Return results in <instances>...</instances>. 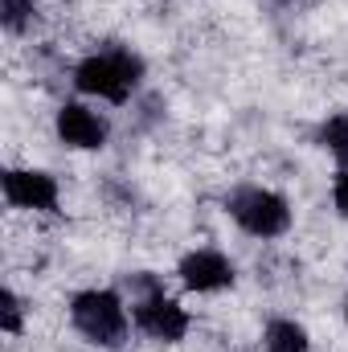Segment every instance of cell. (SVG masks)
I'll list each match as a JSON object with an SVG mask.
<instances>
[{
    "label": "cell",
    "instance_id": "4",
    "mask_svg": "<svg viewBox=\"0 0 348 352\" xmlns=\"http://www.w3.org/2000/svg\"><path fill=\"white\" fill-rule=\"evenodd\" d=\"M221 209H226V217H230L242 234H250V238H259V242L283 238V234L295 226L291 201H287L279 188H266V184H238V188H230V192L221 197Z\"/></svg>",
    "mask_w": 348,
    "mask_h": 352
},
{
    "label": "cell",
    "instance_id": "6",
    "mask_svg": "<svg viewBox=\"0 0 348 352\" xmlns=\"http://www.w3.org/2000/svg\"><path fill=\"white\" fill-rule=\"evenodd\" d=\"M54 135H58V144H66L74 152H102L107 140H111V123L98 111V102L66 98L54 115Z\"/></svg>",
    "mask_w": 348,
    "mask_h": 352
},
{
    "label": "cell",
    "instance_id": "1",
    "mask_svg": "<svg viewBox=\"0 0 348 352\" xmlns=\"http://www.w3.org/2000/svg\"><path fill=\"white\" fill-rule=\"evenodd\" d=\"M74 90L90 102H107V107H123L135 98V90L148 78V62L123 45V41H102L98 50H90L87 58L74 62L70 70Z\"/></svg>",
    "mask_w": 348,
    "mask_h": 352
},
{
    "label": "cell",
    "instance_id": "9",
    "mask_svg": "<svg viewBox=\"0 0 348 352\" xmlns=\"http://www.w3.org/2000/svg\"><path fill=\"white\" fill-rule=\"evenodd\" d=\"M316 144H320L336 164H348V111H336V115L320 119V127H316Z\"/></svg>",
    "mask_w": 348,
    "mask_h": 352
},
{
    "label": "cell",
    "instance_id": "12",
    "mask_svg": "<svg viewBox=\"0 0 348 352\" xmlns=\"http://www.w3.org/2000/svg\"><path fill=\"white\" fill-rule=\"evenodd\" d=\"M332 209L348 221V164H336L332 173Z\"/></svg>",
    "mask_w": 348,
    "mask_h": 352
},
{
    "label": "cell",
    "instance_id": "8",
    "mask_svg": "<svg viewBox=\"0 0 348 352\" xmlns=\"http://www.w3.org/2000/svg\"><path fill=\"white\" fill-rule=\"evenodd\" d=\"M262 349L266 352H312V332L299 320H291V316H274L262 328Z\"/></svg>",
    "mask_w": 348,
    "mask_h": 352
},
{
    "label": "cell",
    "instance_id": "11",
    "mask_svg": "<svg viewBox=\"0 0 348 352\" xmlns=\"http://www.w3.org/2000/svg\"><path fill=\"white\" fill-rule=\"evenodd\" d=\"M33 16H37V0H0V21L12 37L25 33L33 25Z\"/></svg>",
    "mask_w": 348,
    "mask_h": 352
},
{
    "label": "cell",
    "instance_id": "7",
    "mask_svg": "<svg viewBox=\"0 0 348 352\" xmlns=\"http://www.w3.org/2000/svg\"><path fill=\"white\" fill-rule=\"evenodd\" d=\"M0 192L12 209L25 213H62V184L58 176L45 168H4L0 176Z\"/></svg>",
    "mask_w": 348,
    "mask_h": 352
},
{
    "label": "cell",
    "instance_id": "5",
    "mask_svg": "<svg viewBox=\"0 0 348 352\" xmlns=\"http://www.w3.org/2000/svg\"><path fill=\"white\" fill-rule=\"evenodd\" d=\"M176 283L188 295H226L238 283V266L217 246H193L176 258Z\"/></svg>",
    "mask_w": 348,
    "mask_h": 352
},
{
    "label": "cell",
    "instance_id": "10",
    "mask_svg": "<svg viewBox=\"0 0 348 352\" xmlns=\"http://www.w3.org/2000/svg\"><path fill=\"white\" fill-rule=\"evenodd\" d=\"M0 332L4 336H21L25 332V303L12 287L0 291Z\"/></svg>",
    "mask_w": 348,
    "mask_h": 352
},
{
    "label": "cell",
    "instance_id": "2",
    "mask_svg": "<svg viewBox=\"0 0 348 352\" xmlns=\"http://www.w3.org/2000/svg\"><path fill=\"white\" fill-rule=\"evenodd\" d=\"M127 303H131V324L140 336H148L152 344H180L193 328L188 307L164 287L160 274L152 270H135L127 278Z\"/></svg>",
    "mask_w": 348,
    "mask_h": 352
},
{
    "label": "cell",
    "instance_id": "13",
    "mask_svg": "<svg viewBox=\"0 0 348 352\" xmlns=\"http://www.w3.org/2000/svg\"><path fill=\"white\" fill-rule=\"evenodd\" d=\"M340 311H345V324H348V295H345V303H340Z\"/></svg>",
    "mask_w": 348,
    "mask_h": 352
},
{
    "label": "cell",
    "instance_id": "3",
    "mask_svg": "<svg viewBox=\"0 0 348 352\" xmlns=\"http://www.w3.org/2000/svg\"><path fill=\"white\" fill-rule=\"evenodd\" d=\"M70 328L94 349H123L131 336V303L115 287H83L66 303Z\"/></svg>",
    "mask_w": 348,
    "mask_h": 352
}]
</instances>
